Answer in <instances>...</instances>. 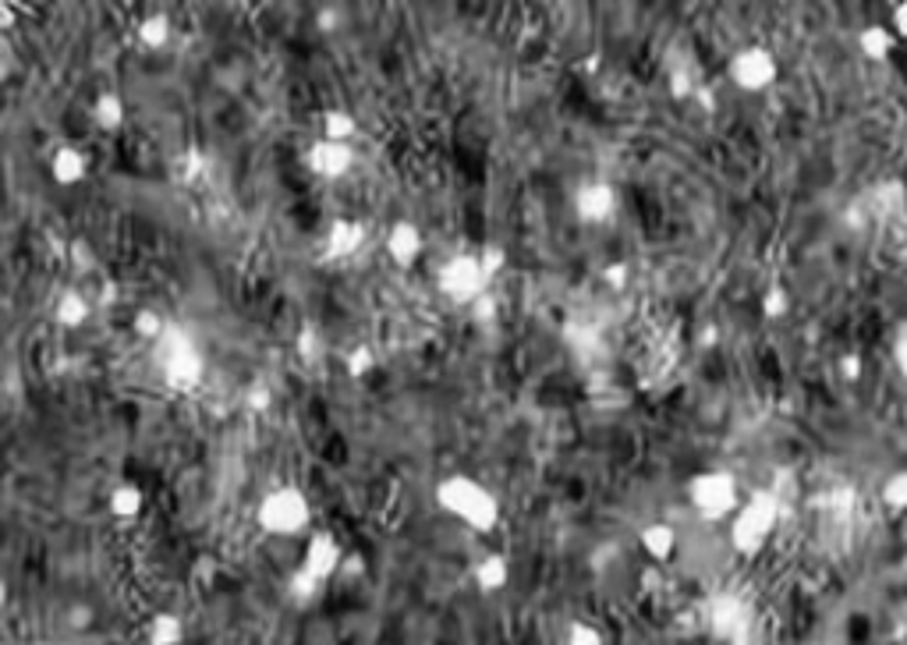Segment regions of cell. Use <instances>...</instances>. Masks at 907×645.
I'll return each mask as SVG.
<instances>
[{
  "mask_svg": "<svg viewBox=\"0 0 907 645\" xmlns=\"http://www.w3.org/2000/svg\"><path fill=\"white\" fill-rule=\"evenodd\" d=\"M433 500L443 514H450L454 521H461L468 532L475 536H489V532L500 525V500L497 493L482 486L475 475L465 472H454V475H443L436 482Z\"/></svg>",
  "mask_w": 907,
  "mask_h": 645,
  "instance_id": "cell-1",
  "label": "cell"
},
{
  "mask_svg": "<svg viewBox=\"0 0 907 645\" xmlns=\"http://www.w3.org/2000/svg\"><path fill=\"white\" fill-rule=\"evenodd\" d=\"M323 589H326V582L312 578L305 568H295L291 575H287V596H291V603H298V607L316 603V599L323 596Z\"/></svg>",
  "mask_w": 907,
  "mask_h": 645,
  "instance_id": "cell-26",
  "label": "cell"
},
{
  "mask_svg": "<svg viewBox=\"0 0 907 645\" xmlns=\"http://www.w3.org/2000/svg\"><path fill=\"white\" fill-rule=\"evenodd\" d=\"M383 245H387V256L394 259L397 266H415L422 256V249H426V238H422V227L415 224V220L401 217L394 220V224L387 227V238H383Z\"/></svg>",
  "mask_w": 907,
  "mask_h": 645,
  "instance_id": "cell-14",
  "label": "cell"
},
{
  "mask_svg": "<svg viewBox=\"0 0 907 645\" xmlns=\"http://www.w3.org/2000/svg\"><path fill=\"white\" fill-rule=\"evenodd\" d=\"M68 624L71 628H78V631L89 628V624H93V610H89L86 603H75V607L68 610Z\"/></svg>",
  "mask_w": 907,
  "mask_h": 645,
  "instance_id": "cell-45",
  "label": "cell"
},
{
  "mask_svg": "<svg viewBox=\"0 0 907 645\" xmlns=\"http://www.w3.org/2000/svg\"><path fill=\"white\" fill-rule=\"evenodd\" d=\"M295 351H298V358H302L305 366H316L319 358L326 355V344H323V334H319L312 323H305L302 330H298V337H295Z\"/></svg>",
  "mask_w": 907,
  "mask_h": 645,
  "instance_id": "cell-28",
  "label": "cell"
},
{
  "mask_svg": "<svg viewBox=\"0 0 907 645\" xmlns=\"http://www.w3.org/2000/svg\"><path fill=\"white\" fill-rule=\"evenodd\" d=\"M89 114H93V125L100 128V132H117V128L125 125V117H128V107H125V100L117 93H100L93 100V107H89Z\"/></svg>",
  "mask_w": 907,
  "mask_h": 645,
  "instance_id": "cell-22",
  "label": "cell"
},
{
  "mask_svg": "<svg viewBox=\"0 0 907 645\" xmlns=\"http://www.w3.org/2000/svg\"><path fill=\"white\" fill-rule=\"evenodd\" d=\"M854 43H858V54L869 64H886L893 57V50H897V32L883 22H872L858 32Z\"/></svg>",
  "mask_w": 907,
  "mask_h": 645,
  "instance_id": "cell-18",
  "label": "cell"
},
{
  "mask_svg": "<svg viewBox=\"0 0 907 645\" xmlns=\"http://www.w3.org/2000/svg\"><path fill=\"white\" fill-rule=\"evenodd\" d=\"M107 507L114 518L121 521H135L142 514V507H146V493H142V486H135V482H121V486H114L107 497Z\"/></svg>",
  "mask_w": 907,
  "mask_h": 645,
  "instance_id": "cell-23",
  "label": "cell"
},
{
  "mask_svg": "<svg viewBox=\"0 0 907 645\" xmlns=\"http://www.w3.org/2000/svg\"><path fill=\"white\" fill-rule=\"evenodd\" d=\"M893 369L907 380V327L900 330L897 341H893Z\"/></svg>",
  "mask_w": 907,
  "mask_h": 645,
  "instance_id": "cell-43",
  "label": "cell"
},
{
  "mask_svg": "<svg viewBox=\"0 0 907 645\" xmlns=\"http://www.w3.org/2000/svg\"><path fill=\"white\" fill-rule=\"evenodd\" d=\"M341 575H348V578H358V575H362V557H344Z\"/></svg>",
  "mask_w": 907,
  "mask_h": 645,
  "instance_id": "cell-50",
  "label": "cell"
},
{
  "mask_svg": "<svg viewBox=\"0 0 907 645\" xmlns=\"http://www.w3.org/2000/svg\"><path fill=\"white\" fill-rule=\"evenodd\" d=\"M783 518V500L773 490H755L745 504L737 507V514L730 518V550L737 557L755 560L773 539L776 525Z\"/></svg>",
  "mask_w": 907,
  "mask_h": 645,
  "instance_id": "cell-3",
  "label": "cell"
},
{
  "mask_svg": "<svg viewBox=\"0 0 907 645\" xmlns=\"http://www.w3.org/2000/svg\"><path fill=\"white\" fill-rule=\"evenodd\" d=\"M153 358L156 369H160V380L174 394H195L206 380V351L185 323H167L163 337L153 344Z\"/></svg>",
  "mask_w": 907,
  "mask_h": 645,
  "instance_id": "cell-2",
  "label": "cell"
},
{
  "mask_svg": "<svg viewBox=\"0 0 907 645\" xmlns=\"http://www.w3.org/2000/svg\"><path fill=\"white\" fill-rule=\"evenodd\" d=\"M365 238H369V231H365L362 220L355 217H337L326 224L323 231V259H330V263H341V259H351L362 252Z\"/></svg>",
  "mask_w": 907,
  "mask_h": 645,
  "instance_id": "cell-12",
  "label": "cell"
},
{
  "mask_svg": "<svg viewBox=\"0 0 907 645\" xmlns=\"http://www.w3.org/2000/svg\"><path fill=\"white\" fill-rule=\"evenodd\" d=\"M319 125H323V139L330 142H351L358 135V121L351 110L344 107H330L323 110V117H319Z\"/></svg>",
  "mask_w": 907,
  "mask_h": 645,
  "instance_id": "cell-24",
  "label": "cell"
},
{
  "mask_svg": "<svg viewBox=\"0 0 907 645\" xmlns=\"http://www.w3.org/2000/svg\"><path fill=\"white\" fill-rule=\"evenodd\" d=\"M489 288H493V277L482 266L479 252H458L436 270V291L461 309H472L482 295H489Z\"/></svg>",
  "mask_w": 907,
  "mask_h": 645,
  "instance_id": "cell-6",
  "label": "cell"
},
{
  "mask_svg": "<svg viewBox=\"0 0 907 645\" xmlns=\"http://www.w3.org/2000/svg\"><path fill=\"white\" fill-rule=\"evenodd\" d=\"M89 174V156L82 153L78 146H57L54 156H50V178L57 181L61 188H75L82 185Z\"/></svg>",
  "mask_w": 907,
  "mask_h": 645,
  "instance_id": "cell-15",
  "label": "cell"
},
{
  "mask_svg": "<svg viewBox=\"0 0 907 645\" xmlns=\"http://www.w3.org/2000/svg\"><path fill=\"white\" fill-rule=\"evenodd\" d=\"M695 103L706 110V114H713V110H716V89L702 82V86H698V93H695Z\"/></svg>",
  "mask_w": 907,
  "mask_h": 645,
  "instance_id": "cell-48",
  "label": "cell"
},
{
  "mask_svg": "<svg viewBox=\"0 0 907 645\" xmlns=\"http://www.w3.org/2000/svg\"><path fill=\"white\" fill-rule=\"evenodd\" d=\"M890 29L897 32V39H907V0H900V4H893Z\"/></svg>",
  "mask_w": 907,
  "mask_h": 645,
  "instance_id": "cell-46",
  "label": "cell"
},
{
  "mask_svg": "<svg viewBox=\"0 0 907 645\" xmlns=\"http://www.w3.org/2000/svg\"><path fill=\"white\" fill-rule=\"evenodd\" d=\"M698 86H702V82H698L695 71H691L688 64L670 68V96H674V100H695Z\"/></svg>",
  "mask_w": 907,
  "mask_h": 645,
  "instance_id": "cell-34",
  "label": "cell"
},
{
  "mask_svg": "<svg viewBox=\"0 0 907 645\" xmlns=\"http://www.w3.org/2000/svg\"><path fill=\"white\" fill-rule=\"evenodd\" d=\"M18 22V4H11V0H4L0 4V32H11Z\"/></svg>",
  "mask_w": 907,
  "mask_h": 645,
  "instance_id": "cell-47",
  "label": "cell"
},
{
  "mask_svg": "<svg viewBox=\"0 0 907 645\" xmlns=\"http://www.w3.org/2000/svg\"><path fill=\"white\" fill-rule=\"evenodd\" d=\"M564 645H606V635L592 621H571L564 631Z\"/></svg>",
  "mask_w": 907,
  "mask_h": 645,
  "instance_id": "cell-33",
  "label": "cell"
},
{
  "mask_svg": "<svg viewBox=\"0 0 907 645\" xmlns=\"http://www.w3.org/2000/svg\"><path fill=\"white\" fill-rule=\"evenodd\" d=\"M819 504L830 511V518L847 521L854 511H858V490H854L851 482H837V486H830V490L822 493Z\"/></svg>",
  "mask_w": 907,
  "mask_h": 645,
  "instance_id": "cell-25",
  "label": "cell"
},
{
  "mask_svg": "<svg viewBox=\"0 0 907 645\" xmlns=\"http://www.w3.org/2000/svg\"><path fill=\"white\" fill-rule=\"evenodd\" d=\"M344 557H348V553L341 550L334 532L319 529V532H312L309 543H305L302 564H298V568H305L312 578H319V582H330V578L344 568Z\"/></svg>",
  "mask_w": 907,
  "mask_h": 645,
  "instance_id": "cell-11",
  "label": "cell"
},
{
  "mask_svg": "<svg viewBox=\"0 0 907 645\" xmlns=\"http://www.w3.org/2000/svg\"><path fill=\"white\" fill-rule=\"evenodd\" d=\"M167 323H171V319H163L156 309H139V312H135V316H132V330H135V334H139V337H146V341H153V344L163 337V330H167Z\"/></svg>",
  "mask_w": 907,
  "mask_h": 645,
  "instance_id": "cell-31",
  "label": "cell"
},
{
  "mask_svg": "<svg viewBox=\"0 0 907 645\" xmlns=\"http://www.w3.org/2000/svg\"><path fill=\"white\" fill-rule=\"evenodd\" d=\"M837 376L844 383H858L861 376H865V358H861V351H844V355L837 358Z\"/></svg>",
  "mask_w": 907,
  "mask_h": 645,
  "instance_id": "cell-37",
  "label": "cell"
},
{
  "mask_svg": "<svg viewBox=\"0 0 907 645\" xmlns=\"http://www.w3.org/2000/svg\"><path fill=\"white\" fill-rule=\"evenodd\" d=\"M574 217H578V224L585 227H603L610 224L613 217H617V206H621V195H617V188L610 185V181H582L578 185V192H574Z\"/></svg>",
  "mask_w": 907,
  "mask_h": 645,
  "instance_id": "cell-9",
  "label": "cell"
},
{
  "mask_svg": "<svg viewBox=\"0 0 907 645\" xmlns=\"http://www.w3.org/2000/svg\"><path fill=\"white\" fill-rule=\"evenodd\" d=\"M185 635V621L171 610H160L146 624V645H185Z\"/></svg>",
  "mask_w": 907,
  "mask_h": 645,
  "instance_id": "cell-21",
  "label": "cell"
},
{
  "mask_svg": "<svg viewBox=\"0 0 907 645\" xmlns=\"http://www.w3.org/2000/svg\"><path fill=\"white\" fill-rule=\"evenodd\" d=\"M64 256H68V263L75 266L78 273L96 270V263H100V259H96L93 241H86V238H71L68 241V252H64Z\"/></svg>",
  "mask_w": 907,
  "mask_h": 645,
  "instance_id": "cell-35",
  "label": "cell"
},
{
  "mask_svg": "<svg viewBox=\"0 0 907 645\" xmlns=\"http://www.w3.org/2000/svg\"><path fill=\"white\" fill-rule=\"evenodd\" d=\"M865 206H869L872 220H897L907 210V181L904 178H879L861 192Z\"/></svg>",
  "mask_w": 907,
  "mask_h": 645,
  "instance_id": "cell-13",
  "label": "cell"
},
{
  "mask_svg": "<svg viewBox=\"0 0 907 645\" xmlns=\"http://www.w3.org/2000/svg\"><path fill=\"white\" fill-rule=\"evenodd\" d=\"M305 167L323 181H341L355 167V149H351V142H330L319 135L305 153Z\"/></svg>",
  "mask_w": 907,
  "mask_h": 645,
  "instance_id": "cell-10",
  "label": "cell"
},
{
  "mask_svg": "<svg viewBox=\"0 0 907 645\" xmlns=\"http://www.w3.org/2000/svg\"><path fill=\"white\" fill-rule=\"evenodd\" d=\"M706 628L713 631L723 642H745L748 631H752V610L741 596L734 592H720V596L709 599L706 607Z\"/></svg>",
  "mask_w": 907,
  "mask_h": 645,
  "instance_id": "cell-8",
  "label": "cell"
},
{
  "mask_svg": "<svg viewBox=\"0 0 907 645\" xmlns=\"http://www.w3.org/2000/svg\"><path fill=\"white\" fill-rule=\"evenodd\" d=\"M638 546L652 564H667L677 553V529L670 521H649L642 532H638Z\"/></svg>",
  "mask_w": 907,
  "mask_h": 645,
  "instance_id": "cell-17",
  "label": "cell"
},
{
  "mask_svg": "<svg viewBox=\"0 0 907 645\" xmlns=\"http://www.w3.org/2000/svg\"><path fill=\"white\" fill-rule=\"evenodd\" d=\"M89 316H93V305H89V298L82 295L78 288H68V291L57 295V302H54V323L57 327L78 330V327H86Z\"/></svg>",
  "mask_w": 907,
  "mask_h": 645,
  "instance_id": "cell-19",
  "label": "cell"
},
{
  "mask_svg": "<svg viewBox=\"0 0 907 645\" xmlns=\"http://www.w3.org/2000/svg\"><path fill=\"white\" fill-rule=\"evenodd\" d=\"M844 224L851 227V231H865V227L872 224V213H869V206H865V199H854V203H847L844 206Z\"/></svg>",
  "mask_w": 907,
  "mask_h": 645,
  "instance_id": "cell-40",
  "label": "cell"
},
{
  "mask_svg": "<svg viewBox=\"0 0 907 645\" xmlns=\"http://www.w3.org/2000/svg\"><path fill=\"white\" fill-rule=\"evenodd\" d=\"M720 327L716 323H702V330H698V337H695V348H702V351H709V348H716L720 344Z\"/></svg>",
  "mask_w": 907,
  "mask_h": 645,
  "instance_id": "cell-44",
  "label": "cell"
},
{
  "mask_svg": "<svg viewBox=\"0 0 907 645\" xmlns=\"http://www.w3.org/2000/svg\"><path fill=\"white\" fill-rule=\"evenodd\" d=\"M688 504L702 521H730L737 514L741 500V482L727 468H706L688 479Z\"/></svg>",
  "mask_w": 907,
  "mask_h": 645,
  "instance_id": "cell-4",
  "label": "cell"
},
{
  "mask_svg": "<svg viewBox=\"0 0 907 645\" xmlns=\"http://www.w3.org/2000/svg\"><path fill=\"white\" fill-rule=\"evenodd\" d=\"M192 571H195V578H202V582H213V571H217V560L213 557H199L192 564Z\"/></svg>",
  "mask_w": 907,
  "mask_h": 645,
  "instance_id": "cell-49",
  "label": "cell"
},
{
  "mask_svg": "<svg viewBox=\"0 0 907 645\" xmlns=\"http://www.w3.org/2000/svg\"><path fill=\"white\" fill-rule=\"evenodd\" d=\"M241 405L249 408L252 415H266L273 408V387L266 380H252L249 387H245V397H241Z\"/></svg>",
  "mask_w": 907,
  "mask_h": 645,
  "instance_id": "cell-32",
  "label": "cell"
},
{
  "mask_svg": "<svg viewBox=\"0 0 907 645\" xmlns=\"http://www.w3.org/2000/svg\"><path fill=\"white\" fill-rule=\"evenodd\" d=\"M468 312H472V319H475V323H493V319L500 316V302H497V295H493V291H489V295H482L479 302H475Z\"/></svg>",
  "mask_w": 907,
  "mask_h": 645,
  "instance_id": "cell-41",
  "label": "cell"
},
{
  "mask_svg": "<svg viewBox=\"0 0 907 645\" xmlns=\"http://www.w3.org/2000/svg\"><path fill=\"white\" fill-rule=\"evenodd\" d=\"M181 181L185 185H195V181L206 178V167H210V160L199 153V149H185V156H181Z\"/></svg>",
  "mask_w": 907,
  "mask_h": 645,
  "instance_id": "cell-36",
  "label": "cell"
},
{
  "mask_svg": "<svg viewBox=\"0 0 907 645\" xmlns=\"http://www.w3.org/2000/svg\"><path fill=\"white\" fill-rule=\"evenodd\" d=\"M472 582L479 592L493 596V592H504L511 585V560L504 553H486L472 564Z\"/></svg>",
  "mask_w": 907,
  "mask_h": 645,
  "instance_id": "cell-16",
  "label": "cell"
},
{
  "mask_svg": "<svg viewBox=\"0 0 907 645\" xmlns=\"http://www.w3.org/2000/svg\"><path fill=\"white\" fill-rule=\"evenodd\" d=\"M727 78L741 93H766L780 78V61H776V54L769 47L752 43V47H741L737 54H730Z\"/></svg>",
  "mask_w": 907,
  "mask_h": 645,
  "instance_id": "cell-7",
  "label": "cell"
},
{
  "mask_svg": "<svg viewBox=\"0 0 907 645\" xmlns=\"http://www.w3.org/2000/svg\"><path fill=\"white\" fill-rule=\"evenodd\" d=\"M879 500L886 511H907V468H897L879 486Z\"/></svg>",
  "mask_w": 907,
  "mask_h": 645,
  "instance_id": "cell-27",
  "label": "cell"
},
{
  "mask_svg": "<svg viewBox=\"0 0 907 645\" xmlns=\"http://www.w3.org/2000/svg\"><path fill=\"white\" fill-rule=\"evenodd\" d=\"M762 316L766 319H783L787 312H791V291L783 288V284H769L766 291H762V302H759Z\"/></svg>",
  "mask_w": 907,
  "mask_h": 645,
  "instance_id": "cell-29",
  "label": "cell"
},
{
  "mask_svg": "<svg viewBox=\"0 0 907 645\" xmlns=\"http://www.w3.org/2000/svg\"><path fill=\"white\" fill-rule=\"evenodd\" d=\"M256 525L266 536H302L312 525V504L298 486H273L259 497L256 504Z\"/></svg>",
  "mask_w": 907,
  "mask_h": 645,
  "instance_id": "cell-5",
  "label": "cell"
},
{
  "mask_svg": "<svg viewBox=\"0 0 907 645\" xmlns=\"http://www.w3.org/2000/svg\"><path fill=\"white\" fill-rule=\"evenodd\" d=\"M341 25H344V11L341 8H319L316 11V29L323 32V36H334Z\"/></svg>",
  "mask_w": 907,
  "mask_h": 645,
  "instance_id": "cell-42",
  "label": "cell"
},
{
  "mask_svg": "<svg viewBox=\"0 0 907 645\" xmlns=\"http://www.w3.org/2000/svg\"><path fill=\"white\" fill-rule=\"evenodd\" d=\"M599 280H603L610 291H624L631 280V266L624 263V259H617V263H606L603 270H599Z\"/></svg>",
  "mask_w": 907,
  "mask_h": 645,
  "instance_id": "cell-38",
  "label": "cell"
},
{
  "mask_svg": "<svg viewBox=\"0 0 907 645\" xmlns=\"http://www.w3.org/2000/svg\"><path fill=\"white\" fill-rule=\"evenodd\" d=\"M344 369H348V376L351 380H365V376L373 373L376 369V355H373V348L369 344H355V348L344 355Z\"/></svg>",
  "mask_w": 907,
  "mask_h": 645,
  "instance_id": "cell-30",
  "label": "cell"
},
{
  "mask_svg": "<svg viewBox=\"0 0 907 645\" xmlns=\"http://www.w3.org/2000/svg\"><path fill=\"white\" fill-rule=\"evenodd\" d=\"M171 36H174V22L167 11H149V15H142V22L135 25V39H139V47H146V50H163L171 43Z\"/></svg>",
  "mask_w": 907,
  "mask_h": 645,
  "instance_id": "cell-20",
  "label": "cell"
},
{
  "mask_svg": "<svg viewBox=\"0 0 907 645\" xmlns=\"http://www.w3.org/2000/svg\"><path fill=\"white\" fill-rule=\"evenodd\" d=\"M479 259H482V266H486L489 277H500L504 266H507V249L500 245V241H489V245H482Z\"/></svg>",
  "mask_w": 907,
  "mask_h": 645,
  "instance_id": "cell-39",
  "label": "cell"
}]
</instances>
